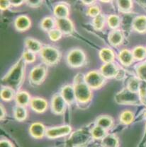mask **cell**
I'll list each match as a JSON object with an SVG mask.
<instances>
[{
  "label": "cell",
  "mask_w": 146,
  "mask_h": 147,
  "mask_svg": "<svg viewBox=\"0 0 146 147\" xmlns=\"http://www.w3.org/2000/svg\"><path fill=\"white\" fill-rule=\"evenodd\" d=\"M24 68V60L20 59L1 80V83L5 85L4 86L9 87L14 91L18 89L24 79L25 71Z\"/></svg>",
  "instance_id": "cell-1"
},
{
  "label": "cell",
  "mask_w": 146,
  "mask_h": 147,
  "mask_svg": "<svg viewBox=\"0 0 146 147\" xmlns=\"http://www.w3.org/2000/svg\"><path fill=\"white\" fill-rule=\"evenodd\" d=\"M73 86L77 101L80 103H87L90 102L92 98V93L90 87L84 81V76H82L80 74L77 75Z\"/></svg>",
  "instance_id": "cell-2"
},
{
  "label": "cell",
  "mask_w": 146,
  "mask_h": 147,
  "mask_svg": "<svg viewBox=\"0 0 146 147\" xmlns=\"http://www.w3.org/2000/svg\"><path fill=\"white\" fill-rule=\"evenodd\" d=\"M93 139L91 130L80 129L70 134L66 146L69 147H83L88 144Z\"/></svg>",
  "instance_id": "cell-3"
},
{
  "label": "cell",
  "mask_w": 146,
  "mask_h": 147,
  "mask_svg": "<svg viewBox=\"0 0 146 147\" xmlns=\"http://www.w3.org/2000/svg\"><path fill=\"white\" fill-rule=\"evenodd\" d=\"M115 100L121 105H137L142 103L139 93H134L125 88L121 91L115 96Z\"/></svg>",
  "instance_id": "cell-4"
},
{
  "label": "cell",
  "mask_w": 146,
  "mask_h": 147,
  "mask_svg": "<svg viewBox=\"0 0 146 147\" xmlns=\"http://www.w3.org/2000/svg\"><path fill=\"white\" fill-rule=\"evenodd\" d=\"M41 56L45 64L52 65L56 64L60 59V53L55 47L45 46L41 51Z\"/></svg>",
  "instance_id": "cell-5"
},
{
  "label": "cell",
  "mask_w": 146,
  "mask_h": 147,
  "mask_svg": "<svg viewBox=\"0 0 146 147\" xmlns=\"http://www.w3.org/2000/svg\"><path fill=\"white\" fill-rule=\"evenodd\" d=\"M86 84L92 89H97L103 86L104 83V77L101 73L96 71H92L87 73L84 76Z\"/></svg>",
  "instance_id": "cell-6"
},
{
  "label": "cell",
  "mask_w": 146,
  "mask_h": 147,
  "mask_svg": "<svg viewBox=\"0 0 146 147\" xmlns=\"http://www.w3.org/2000/svg\"><path fill=\"white\" fill-rule=\"evenodd\" d=\"M85 59L86 57L84 53L82 50L78 49L70 51L67 55V63L74 68L82 67L85 62Z\"/></svg>",
  "instance_id": "cell-7"
},
{
  "label": "cell",
  "mask_w": 146,
  "mask_h": 147,
  "mask_svg": "<svg viewBox=\"0 0 146 147\" xmlns=\"http://www.w3.org/2000/svg\"><path fill=\"white\" fill-rule=\"evenodd\" d=\"M72 132V127L70 125L55 127L47 129L45 136L49 139H58L69 135Z\"/></svg>",
  "instance_id": "cell-8"
},
{
  "label": "cell",
  "mask_w": 146,
  "mask_h": 147,
  "mask_svg": "<svg viewBox=\"0 0 146 147\" xmlns=\"http://www.w3.org/2000/svg\"><path fill=\"white\" fill-rule=\"evenodd\" d=\"M67 102L60 94H55L51 100L52 111L57 115H62L66 110Z\"/></svg>",
  "instance_id": "cell-9"
},
{
  "label": "cell",
  "mask_w": 146,
  "mask_h": 147,
  "mask_svg": "<svg viewBox=\"0 0 146 147\" xmlns=\"http://www.w3.org/2000/svg\"><path fill=\"white\" fill-rule=\"evenodd\" d=\"M46 76V69L42 65L36 66L30 72V80L33 84H41L44 81Z\"/></svg>",
  "instance_id": "cell-10"
},
{
  "label": "cell",
  "mask_w": 146,
  "mask_h": 147,
  "mask_svg": "<svg viewBox=\"0 0 146 147\" xmlns=\"http://www.w3.org/2000/svg\"><path fill=\"white\" fill-rule=\"evenodd\" d=\"M30 106L31 109L38 113H44L47 110L48 104L45 99L42 98L35 97L31 98L30 102Z\"/></svg>",
  "instance_id": "cell-11"
},
{
  "label": "cell",
  "mask_w": 146,
  "mask_h": 147,
  "mask_svg": "<svg viewBox=\"0 0 146 147\" xmlns=\"http://www.w3.org/2000/svg\"><path fill=\"white\" fill-rule=\"evenodd\" d=\"M119 69L117 66L113 62H110V63L104 64L102 67H101V74L104 78H113L116 77L117 75Z\"/></svg>",
  "instance_id": "cell-12"
},
{
  "label": "cell",
  "mask_w": 146,
  "mask_h": 147,
  "mask_svg": "<svg viewBox=\"0 0 146 147\" xmlns=\"http://www.w3.org/2000/svg\"><path fill=\"white\" fill-rule=\"evenodd\" d=\"M56 25L58 29L64 34H71L73 32V24L68 18L57 19Z\"/></svg>",
  "instance_id": "cell-13"
},
{
  "label": "cell",
  "mask_w": 146,
  "mask_h": 147,
  "mask_svg": "<svg viewBox=\"0 0 146 147\" xmlns=\"http://www.w3.org/2000/svg\"><path fill=\"white\" fill-rule=\"evenodd\" d=\"M46 129L42 123L35 122L30 126L29 132L31 135L35 139H41L45 135Z\"/></svg>",
  "instance_id": "cell-14"
},
{
  "label": "cell",
  "mask_w": 146,
  "mask_h": 147,
  "mask_svg": "<svg viewBox=\"0 0 146 147\" xmlns=\"http://www.w3.org/2000/svg\"><path fill=\"white\" fill-rule=\"evenodd\" d=\"M60 95L62 96L67 104H73L75 101L77 100L73 86H65L61 90Z\"/></svg>",
  "instance_id": "cell-15"
},
{
  "label": "cell",
  "mask_w": 146,
  "mask_h": 147,
  "mask_svg": "<svg viewBox=\"0 0 146 147\" xmlns=\"http://www.w3.org/2000/svg\"><path fill=\"white\" fill-rule=\"evenodd\" d=\"M109 40L111 45L116 47L121 45L124 40V35L120 30H113L109 35Z\"/></svg>",
  "instance_id": "cell-16"
},
{
  "label": "cell",
  "mask_w": 146,
  "mask_h": 147,
  "mask_svg": "<svg viewBox=\"0 0 146 147\" xmlns=\"http://www.w3.org/2000/svg\"><path fill=\"white\" fill-rule=\"evenodd\" d=\"M31 25V20L28 16H20L16 18L15 21V27L18 30L20 31H24L26 30Z\"/></svg>",
  "instance_id": "cell-17"
},
{
  "label": "cell",
  "mask_w": 146,
  "mask_h": 147,
  "mask_svg": "<svg viewBox=\"0 0 146 147\" xmlns=\"http://www.w3.org/2000/svg\"><path fill=\"white\" fill-rule=\"evenodd\" d=\"M15 100L18 105L26 107L28 105H30L31 100L30 95L26 91H18L16 93Z\"/></svg>",
  "instance_id": "cell-18"
},
{
  "label": "cell",
  "mask_w": 146,
  "mask_h": 147,
  "mask_svg": "<svg viewBox=\"0 0 146 147\" xmlns=\"http://www.w3.org/2000/svg\"><path fill=\"white\" fill-rule=\"evenodd\" d=\"M119 59L121 63L124 66H129L133 63V60H134V57H133V53L130 51V50H123L120 52L119 55Z\"/></svg>",
  "instance_id": "cell-19"
},
{
  "label": "cell",
  "mask_w": 146,
  "mask_h": 147,
  "mask_svg": "<svg viewBox=\"0 0 146 147\" xmlns=\"http://www.w3.org/2000/svg\"><path fill=\"white\" fill-rule=\"evenodd\" d=\"M133 28L139 33L146 32V16H140L135 18L133 21Z\"/></svg>",
  "instance_id": "cell-20"
},
{
  "label": "cell",
  "mask_w": 146,
  "mask_h": 147,
  "mask_svg": "<svg viewBox=\"0 0 146 147\" xmlns=\"http://www.w3.org/2000/svg\"><path fill=\"white\" fill-rule=\"evenodd\" d=\"M25 43L28 50H29V51L32 52L33 53H39V52L41 53V50L43 49L41 42L37 40L33 39V38H26L25 41Z\"/></svg>",
  "instance_id": "cell-21"
},
{
  "label": "cell",
  "mask_w": 146,
  "mask_h": 147,
  "mask_svg": "<svg viewBox=\"0 0 146 147\" xmlns=\"http://www.w3.org/2000/svg\"><path fill=\"white\" fill-rule=\"evenodd\" d=\"M113 119L108 115H101L98 117L96 121V125L105 129L106 130L109 129L113 126Z\"/></svg>",
  "instance_id": "cell-22"
},
{
  "label": "cell",
  "mask_w": 146,
  "mask_h": 147,
  "mask_svg": "<svg viewBox=\"0 0 146 147\" xmlns=\"http://www.w3.org/2000/svg\"><path fill=\"white\" fill-rule=\"evenodd\" d=\"M102 147H119V140L114 134H107L101 142Z\"/></svg>",
  "instance_id": "cell-23"
},
{
  "label": "cell",
  "mask_w": 146,
  "mask_h": 147,
  "mask_svg": "<svg viewBox=\"0 0 146 147\" xmlns=\"http://www.w3.org/2000/svg\"><path fill=\"white\" fill-rule=\"evenodd\" d=\"M99 57L100 59L105 64L113 62V59L115 58V55L113 53V50L109 48H104L101 50L99 52Z\"/></svg>",
  "instance_id": "cell-24"
},
{
  "label": "cell",
  "mask_w": 146,
  "mask_h": 147,
  "mask_svg": "<svg viewBox=\"0 0 146 147\" xmlns=\"http://www.w3.org/2000/svg\"><path fill=\"white\" fill-rule=\"evenodd\" d=\"M14 115L15 119L18 121L22 122L27 118L28 112L26 107L21 106V105H16L14 108Z\"/></svg>",
  "instance_id": "cell-25"
},
{
  "label": "cell",
  "mask_w": 146,
  "mask_h": 147,
  "mask_svg": "<svg viewBox=\"0 0 146 147\" xmlns=\"http://www.w3.org/2000/svg\"><path fill=\"white\" fill-rule=\"evenodd\" d=\"M54 14L58 19L67 18L69 14V9L67 6L65 5V4H58L54 8Z\"/></svg>",
  "instance_id": "cell-26"
},
{
  "label": "cell",
  "mask_w": 146,
  "mask_h": 147,
  "mask_svg": "<svg viewBox=\"0 0 146 147\" xmlns=\"http://www.w3.org/2000/svg\"><path fill=\"white\" fill-rule=\"evenodd\" d=\"M91 133L93 139H96V140H99V139L101 140L107 135V130L96 125L92 127L91 129Z\"/></svg>",
  "instance_id": "cell-27"
},
{
  "label": "cell",
  "mask_w": 146,
  "mask_h": 147,
  "mask_svg": "<svg viewBox=\"0 0 146 147\" xmlns=\"http://www.w3.org/2000/svg\"><path fill=\"white\" fill-rule=\"evenodd\" d=\"M141 88V84L139 79L136 77H131L129 79L127 83V88L129 91L134 92V93H139Z\"/></svg>",
  "instance_id": "cell-28"
},
{
  "label": "cell",
  "mask_w": 146,
  "mask_h": 147,
  "mask_svg": "<svg viewBox=\"0 0 146 147\" xmlns=\"http://www.w3.org/2000/svg\"><path fill=\"white\" fill-rule=\"evenodd\" d=\"M15 91L9 87L4 86L1 90V98L4 101H11L15 98Z\"/></svg>",
  "instance_id": "cell-29"
},
{
  "label": "cell",
  "mask_w": 146,
  "mask_h": 147,
  "mask_svg": "<svg viewBox=\"0 0 146 147\" xmlns=\"http://www.w3.org/2000/svg\"><path fill=\"white\" fill-rule=\"evenodd\" d=\"M134 114L133 112L130 111V110H125L121 113L119 119L121 123L128 125L131 124L134 121Z\"/></svg>",
  "instance_id": "cell-30"
},
{
  "label": "cell",
  "mask_w": 146,
  "mask_h": 147,
  "mask_svg": "<svg viewBox=\"0 0 146 147\" xmlns=\"http://www.w3.org/2000/svg\"><path fill=\"white\" fill-rule=\"evenodd\" d=\"M56 24V21L51 17H46L43 19L41 22V28L44 30L50 32L53 29H54V27Z\"/></svg>",
  "instance_id": "cell-31"
},
{
  "label": "cell",
  "mask_w": 146,
  "mask_h": 147,
  "mask_svg": "<svg viewBox=\"0 0 146 147\" xmlns=\"http://www.w3.org/2000/svg\"><path fill=\"white\" fill-rule=\"evenodd\" d=\"M133 55L134 59L142 60L146 57V49L142 46H138L133 50Z\"/></svg>",
  "instance_id": "cell-32"
},
{
  "label": "cell",
  "mask_w": 146,
  "mask_h": 147,
  "mask_svg": "<svg viewBox=\"0 0 146 147\" xmlns=\"http://www.w3.org/2000/svg\"><path fill=\"white\" fill-rule=\"evenodd\" d=\"M120 18L117 15H111L107 18V24L113 30H116L119 28L120 25Z\"/></svg>",
  "instance_id": "cell-33"
},
{
  "label": "cell",
  "mask_w": 146,
  "mask_h": 147,
  "mask_svg": "<svg viewBox=\"0 0 146 147\" xmlns=\"http://www.w3.org/2000/svg\"><path fill=\"white\" fill-rule=\"evenodd\" d=\"M118 8L119 11L123 13H127L132 9L133 3L131 1H117Z\"/></svg>",
  "instance_id": "cell-34"
},
{
  "label": "cell",
  "mask_w": 146,
  "mask_h": 147,
  "mask_svg": "<svg viewBox=\"0 0 146 147\" xmlns=\"http://www.w3.org/2000/svg\"><path fill=\"white\" fill-rule=\"evenodd\" d=\"M106 19L103 15H99L96 17H95L93 20V26L95 29L96 30H101L104 26Z\"/></svg>",
  "instance_id": "cell-35"
},
{
  "label": "cell",
  "mask_w": 146,
  "mask_h": 147,
  "mask_svg": "<svg viewBox=\"0 0 146 147\" xmlns=\"http://www.w3.org/2000/svg\"><path fill=\"white\" fill-rule=\"evenodd\" d=\"M136 71L139 79L146 82V62L138 66Z\"/></svg>",
  "instance_id": "cell-36"
},
{
  "label": "cell",
  "mask_w": 146,
  "mask_h": 147,
  "mask_svg": "<svg viewBox=\"0 0 146 147\" xmlns=\"http://www.w3.org/2000/svg\"><path fill=\"white\" fill-rule=\"evenodd\" d=\"M62 33L59 30V29H53L52 30H50V32H48V36L49 38L52 41H58L62 37Z\"/></svg>",
  "instance_id": "cell-37"
},
{
  "label": "cell",
  "mask_w": 146,
  "mask_h": 147,
  "mask_svg": "<svg viewBox=\"0 0 146 147\" xmlns=\"http://www.w3.org/2000/svg\"><path fill=\"white\" fill-rule=\"evenodd\" d=\"M22 59H24L25 62H27V63H32V62H33L36 60V56H35L34 53L27 50L23 53Z\"/></svg>",
  "instance_id": "cell-38"
},
{
  "label": "cell",
  "mask_w": 146,
  "mask_h": 147,
  "mask_svg": "<svg viewBox=\"0 0 146 147\" xmlns=\"http://www.w3.org/2000/svg\"><path fill=\"white\" fill-rule=\"evenodd\" d=\"M88 15L92 17H96L100 15V8L98 6H92L88 9Z\"/></svg>",
  "instance_id": "cell-39"
},
{
  "label": "cell",
  "mask_w": 146,
  "mask_h": 147,
  "mask_svg": "<svg viewBox=\"0 0 146 147\" xmlns=\"http://www.w3.org/2000/svg\"><path fill=\"white\" fill-rule=\"evenodd\" d=\"M139 94L141 96L142 103H143L146 106V87H143L141 86V90L139 91Z\"/></svg>",
  "instance_id": "cell-40"
},
{
  "label": "cell",
  "mask_w": 146,
  "mask_h": 147,
  "mask_svg": "<svg viewBox=\"0 0 146 147\" xmlns=\"http://www.w3.org/2000/svg\"><path fill=\"white\" fill-rule=\"evenodd\" d=\"M0 147H14L12 142L7 139H1L0 142Z\"/></svg>",
  "instance_id": "cell-41"
},
{
  "label": "cell",
  "mask_w": 146,
  "mask_h": 147,
  "mask_svg": "<svg viewBox=\"0 0 146 147\" xmlns=\"http://www.w3.org/2000/svg\"><path fill=\"white\" fill-rule=\"evenodd\" d=\"M11 6L10 1H0V7L1 10H6Z\"/></svg>",
  "instance_id": "cell-42"
},
{
  "label": "cell",
  "mask_w": 146,
  "mask_h": 147,
  "mask_svg": "<svg viewBox=\"0 0 146 147\" xmlns=\"http://www.w3.org/2000/svg\"><path fill=\"white\" fill-rule=\"evenodd\" d=\"M42 3L41 1H27L26 4L31 7H38Z\"/></svg>",
  "instance_id": "cell-43"
},
{
  "label": "cell",
  "mask_w": 146,
  "mask_h": 147,
  "mask_svg": "<svg viewBox=\"0 0 146 147\" xmlns=\"http://www.w3.org/2000/svg\"><path fill=\"white\" fill-rule=\"evenodd\" d=\"M124 75H125V71L122 69H119V71H118L117 75H116V78L118 79H121L124 78Z\"/></svg>",
  "instance_id": "cell-44"
},
{
  "label": "cell",
  "mask_w": 146,
  "mask_h": 147,
  "mask_svg": "<svg viewBox=\"0 0 146 147\" xmlns=\"http://www.w3.org/2000/svg\"><path fill=\"white\" fill-rule=\"evenodd\" d=\"M24 1H10L11 5H13L14 7H18V6L21 5Z\"/></svg>",
  "instance_id": "cell-45"
},
{
  "label": "cell",
  "mask_w": 146,
  "mask_h": 147,
  "mask_svg": "<svg viewBox=\"0 0 146 147\" xmlns=\"http://www.w3.org/2000/svg\"><path fill=\"white\" fill-rule=\"evenodd\" d=\"M0 111H1V115H0V117H1V119H3V118H4L6 115V111L4 108H3L2 105L1 104V108H0Z\"/></svg>",
  "instance_id": "cell-46"
},
{
  "label": "cell",
  "mask_w": 146,
  "mask_h": 147,
  "mask_svg": "<svg viewBox=\"0 0 146 147\" xmlns=\"http://www.w3.org/2000/svg\"><path fill=\"white\" fill-rule=\"evenodd\" d=\"M82 2L85 4H89V5H91V4H92L94 2V1H83Z\"/></svg>",
  "instance_id": "cell-47"
},
{
  "label": "cell",
  "mask_w": 146,
  "mask_h": 147,
  "mask_svg": "<svg viewBox=\"0 0 146 147\" xmlns=\"http://www.w3.org/2000/svg\"><path fill=\"white\" fill-rule=\"evenodd\" d=\"M140 4H142V5L145 6V7H146V1H140Z\"/></svg>",
  "instance_id": "cell-48"
},
{
  "label": "cell",
  "mask_w": 146,
  "mask_h": 147,
  "mask_svg": "<svg viewBox=\"0 0 146 147\" xmlns=\"http://www.w3.org/2000/svg\"><path fill=\"white\" fill-rule=\"evenodd\" d=\"M145 117H146V112H145Z\"/></svg>",
  "instance_id": "cell-49"
},
{
  "label": "cell",
  "mask_w": 146,
  "mask_h": 147,
  "mask_svg": "<svg viewBox=\"0 0 146 147\" xmlns=\"http://www.w3.org/2000/svg\"><path fill=\"white\" fill-rule=\"evenodd\" d=\"M66 147H69V146H66Z\"/></svg>",
  "instance_id": "cell-50"
}]
</instances>
